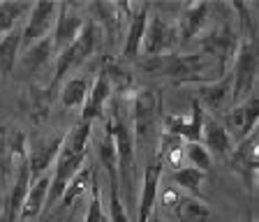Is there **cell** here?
Returning a JSON list of instances; mask_svg holds the SVG:
<instances>
[{"label": "cell", "instance_id": "ffe728a7", "mask_svg": "<svg viewBox=\"0 0 259 222\" xmlns=\"http://www.w3.org/2000/svg\"><path fill=\"white\" fill-rule=\"evenodd\" d=\"M21 56V28H12L0 37V74H12Z\"/></svg>", "mask_w": 259, "mask_h": 222}, {"label": "cell", "instance_id": "6da1fadb", "mask_svg": "<svg viewBox=\"0 0 259 222\" xmlns=\"http://www.w3.org/2000/svg\"><path fill=\"white\" fill-rule=\"evenodd\" d=\"M162 95L153 88H144L135 95V120H132V139L135 151L146 146H157L162 120Z\"/></svg>", "mask_w": 259, "mask_h": 222}, {"label": "cell", "instance_id": "e0dca14e", "mask_svg": "<svg viewBox=\"0 0 259 222\" xmlns=\"http://www.w3.org/2000/svg\"><path fill=\"white\" fill-rule=\"evenodd\" d=\"M151 7L148 3L144 5H135V14L130 19V26L125 30V39H123V56L125 60H135L141 51V42H144V33H146V23H148V14H151Z\"/></svg>", "mask_w": 259, "mask_h": 222}, {"label": "cell", "instance_id": "603a6c76", "mask_svg": "<svg viewBox=\"0 0 259 222\" xmlns=\"http://www.w3.org/2000/svg\"><path fill=\"white\" fill-rule=\"evenodd\" d=\"M204 171H199V169L194 167H181L176 169V171L171 173V181L176 183L178 190H188L190 195L197 199V197H201V185H204Z\"/></svg>", "mask_w": 259, "mask_h": 222}, {"label": "cell", "instance_id": "f546056e", "mask_svg": "<svg viewBox=\"0 0 259 222\" xmlns=\"http://www.w3.org/2000/svg\"><path fill=\"white\" fill-rule=\"evenodd\" d=\"M102 74L107 76V81L111 83V88H113V93L118 91V93H123V91H127V88H132V76H130V72H125L123 67H118L116 63H107L104 65V70H102Z\"/></svg>", "mask_w": 259, "mask_h": 222}, {"label": "cell", "instance_id": "8992f818", "mask_svg": "<svg viewBox=\"0 0 259 222\" xmlns=\"http://www.w3.org/2000/svg\"><path fill=\"white\" fill-rule=\"evenodd\" d=\"M58 14V3H35L26 17V23L21 28V51L39 42L42 37L51 35Z\"/></svg>", "mask_w": 259, "mask_h": 222}, {"label": "cell", "instance_id": "cb8c5ba5", "mask_svg": "<svg viewBox=\"0 0 259 222\" xmlns=\"http://www.w3.org/2000/svg\"><path fill=\"white\" fill-rule=\"evenodd\" d=\"M30 7L28 3H0V37L16 28V21L26 17Z\"/></svg>", "mask_w": 259, "mask_h": 222}, {"label": "cell", "instance_id": "484cf974", "mask_svg": "<svg viewBox=\"0 0 259 222\" xmlns=\"http://www.w3.org/2000/svg\"><path fill=\"white\" fill-rule=\"evenodd\" d=\"M109 173V222H130L127 213H125L123 199H120V185H118V173L107 171Z\"/></svg>", "mask_w": 259, "mask_h": 222}, {"label": "cell", "instance_id": "d6986e66", "mask_svg": "<svg viewBox=\"0 0 259 222\" xmlns=\"http://www.w3.org/2000/svg\"><path fill=\"white\" fill-rule=\"evenodd\" d=\"M54 60H56L54 37L47 35V37H42L39 42L32 44V47H28L26 51H21L19 65H21V70L26 72V74H35V72H39L42 67L51 65Z\"/></svg>", "mask_w": 259, "mask_h": 222}, {"label": "cell", "instance_id": "4dcf8cb0", "mask_svg": "<svg viewBox=\"0 0 259 222\" xmlns=\"http://www.w3.org/2000/svg\"><path fill=\"white\" fill-rule=\"evenodd\" d=\"M183 195H178V188H169L162 192V206H167V208H174V206L178 204V199H181Z\"/></svg>", "mask_w": 259, "mask_h": 222}, {"label": "cell", "instance_id": "8fae6325", "mask_svg": "<svg viewBox=\"0 0 259 222\" xmlns=\"http://www.w3.org/2000/svg\"><path fill=\"white\" fill-rule=\"evenodd\" d=\"M162 162L160 155H153V160L148 162V167L144 169V179H141V190H139V211H137V222H148L153 215L157 201V188H160L162 179Z\"/></svg>", "mask_w": 259, "mask_h": 222}, {"label": "cell", "instance_id": "1f68e13d", "mask_svg": "<svg viewBox=\"0 0 259 222\" xmlns=\"http://www.w3.org/2000/svg\"><path fill=\"white\" fill-rule=\"evenodd\" d=\"M148 222H160V217H157V215H151V220H148Z\"/></svg>", "mask_w": 259, "mask_h": 222}, {"label": "cell", "instance_id": "52a82bcc", "mask_svg": "<svg viewBox=\"0 0 259 222\" xmlns=\"http://www.w3.org/2000/svg\"><path fill=\"white\" fill-rule=\"evenodd\" d=\"M259 118V100L257 95H250L248 100L238 107H232L225 114V120H222V127L227 130V135L232 137V141H243L248 139L254 132V125H257Z\"/></svg>", "mask_w": 259, "mask_h": 222}, {"label": "cell", "instance_id": "7402d4cb", "mask_svg": "<svg viewBox=\"0 0 259 222\" xmlns=\"http://www.w3.org/2000/svg\"><path fill=\"white\" fill-rule=\"evenodd\" d=\"M176 217L181 222H208L210 220V208L201 199L194 197H181L178 204L174 206Z\"/></svg>", "mask_w": 259, "mask_h": 222}, {"label": "cell", "instance_id": "2e32d148", "mask_svg": "<svg viewBox=\"0 0 259 222\" xmlns=\"http://www.w3.org/2000/svg\"><path fill=\"white\" fill-rule=\"evenodd\" d=\"M113 98V88L111 83L107 81V76L100 72L95 76L93 86L88 88V95H86V102L81 107V120L83 123H93V120L102 118L104 116V104Z\"/></svg>", "mask_w": 259, "mask_h": 222}, {"label": "cell", "instance_id": "4fadbf2b", "mask_svg": "<svg viewBox=\"0 0 259 222\" xmlns=\"http://www.w3.org/2000/svg\"><path fill=\"white\" fill-rule=\"evenodd\" d=\"M83 21L86 19L76 12V7H72L70 3H58V14H56V23H54V30H51L56 51L65 49V47H70L74 42Z\"/></svg>", "mask_w": 259, "mask_h": 222}, {"label": "cell", "instance_id": "4316f807", "mask_svg": "<svg viewBox=\"0 0 259 222\" xmlns=\"http://www.w3.org/2000/svg\"><path fill=\"white\" fill-rule=\"evenodd\" d=\"M88 95V81L86 79H70L60 91V102L65 109H74V107H83Z\"/></svg>", "mask_w": 259, "mask_h": 222}, {"label": "cell", "instance_id": "ba28073f", "mask_svg": "<svg viewBox=\"0 0 259 222\" xmlns=\"http://www.w3.org/2000/svg\"><path fill=\"white\" fill-rule=\"evenodd\" d=\"M65 135H56V137H47V139H32L28 141V153H26V162L30 169V181L39 179L42 173H47L51 169V164L56 162L60 148L65 144Z\"/></svg>", "mask_w": 259, "mask_h": 222}, {"label": "cell", "instance_id": "9c48e42d", "mask_svg": "<svg viewBox=\"0 0 259 222\" xmlns=\"http://www.w3.org/2000/svg\"><path fill=\"white\" fill-rule=\"evenodd\" d=\"M197 104L204 111H208L210 118H215L218 114H227L229 104H232V74L227 72L222 79L208 83H199L197 86Z\"/></svg>", "mask_w": 259, "mask_h": 222}, {"label": "cell", "instance_id": "9a60e30c", "mask_svg": "<svg viewBox=\"0 0 259 222\" xmlns=\"http://www.w3.org/2000/svg\"><path fill=\"white\" fill-rule=\"evenodd\" d=\"M49 185H51V173H42L39 179L30 181L28 195L21 204V211L16 215V222H37L39 215L44 213L47 206V195H49Z\"/></svg>", "mask_w": 259, "mask_h": 222}, {"label": "cell", "instance_id": "5bb4252c", "mask_svg": "<svg viewBox=\"0 0 259 222\" xmlns=\"http://www.w3.org/2000/svg\"><path fill=\"white\" fill-rule=\"evenodd\" d=\"M208 12H210L208 3H188V5L181 7L176 21L178 44H188L190 39L197 37L204 30L206 21H208Z\"/></svg>", "mask_w": 259, "mask_h": 222}, {"label": "cell", "instance_id": "83f0119b", "mask_svg": "<svg viewBox=\"0 0 259 222\" xmlns=\"http://www.w3.org/2000/svg\"><path fill=\"white\" fill-rule=\"evenodd\" d=\"M88 183H91V167H88V164H83V167L79 169V173H76L74 179L67 183L63 197H60V206H72V201H74L76 197H79L81 192L88 188Z\"/></svg>", "mask_w": 259, "mask_h": 222}, {"label": "cell", "instance_id": "d4e9b609", "mask_svg": "<svg viewBox=\"0 0 259 222\" xmlns=\"http://www.w3.org/2000/svg\"><path fill=\"white\" fill-rule=\"evenodd\" d=\"M91 204H88V213L83 222H109L107 213H104L102 206V185H100V179H97V169H91Z\"/></svg>", "mask_w": 259, "mask_h": 222}, {"label": "cell", "instance_id": "30bf717a", "mask_svg": "<svg viewBox=\"0 0 259 222\" xmlns=\"http://www.w3.org/2000/svg\"><path fill=\"white\" fill-rule=\"evenodd\" d=\"M229 167L234 173H238L245 183V188L252 192L254 188V176H257V132L236 144V148H232L229 153Z\"/></svg>", "mask_w": 259, "mask_h": 222}, {"label": "cell", "instance_id": "7a4b0ae2", "mask_svg": "<svg viewBox=\"0 0 259 222\" xmlns=\"http://www.w3.org/2000/svg\"><path fill=\"white\" fill-rule=\"evenodd\" d=\"M232 65L234 72H229L232 74V107H238L250 95H254V86H257V42L254 37L241 35Z\"/></svg>", "mask_w": 259, "mask_h": 222}, {"label": "cell", "instance_id": "7c38bea8", "mask_svg": "<svg viewBox=\"0 0 259 222\" xmlns=\"http://www.w3.org/2000/svg\"><path fill=\"white\" fill-rule=\"evenodd\" d=\"M162 125H164V132L171 137H178L181 141H201V125H204V109L197 104V100H192V111H190V118L183 116H174V114H162Z\"/></svg>", "mask_w": 259, "mask_h": 222}, {"label": "cell", "instance_id": "5b68a950", "mask_svg": "<svg viewBox=\"0 0 259 222\" xmlns=\"http://www.w3.org/2000/svg\"><path fill=\"white\" fill-rule=\"evenodd\" d=\"M178 44V30L176 21H169L167 17H162L157 12L148 14V23H146L144 42H141V51L148 58H160V56L171 54V49Z\"/></svg>", "mask_w": 259, "mask_h": 222}, {"label": "cell", "instance_id": "3957f363", "mask_svg": "<svg viewBox=\"0 0 259 222\" xmlns=\"http://www.w3.org/2000/svg\"><path fill=\"white\" fill-rule=\"evenodd\" d=\"M238 39H241V35L229 23H220V26L210 28L208 33L201 35V39H199L201 56L213 58L215 72L220 76H225L229 72V65L234 63V56H236V49H238Z\"/></svg>", "mask_w": 259, "mask_h": 222}, {"label": "cell", "instance_id": "f1b7e54d", "mask_svg": "<svg viewBox=\"0 0 259 222\" xmlns=\"http://www.w3.org/2000/svg\"><path fill=\"white\" fill-rule=\"evenodd\" d=\"M185 157H188L190 167L199 169V171H208L210 164H213V157L208 155V151L204 148V144L201 141H194V144H185Z\"/></svg>", "mask_w": 259, "mask_h": 222}, {"label": "cell", "instance_id": "277c9868", "mask_svg": "<svg viewBox=\"0 0 259 222\" xmlns=\"http://www.w3.org/2000/svg\"><path fill=\"white\" fill-rule=\"evenodd\" d=\"M111 132H113V144H116V157H118V185L127 190V185L135 183V139H132V127L123 120L118 107L111 116Z\"/></svg>", "mask_w": 259, "mask_h": 222}, {"label": "cell", "instance_id": "ac0fdd59", "mask_svg": "<svg viewBox=\"0 0 259 222\" xmlns=\"http://www.w3.org/2000/svg\"><path fill=\"white\" fill-rule=\"evenodd\" d=\"M201 137H204V148L208 151V155L213 157H222L227 160L229 153L234 148L232 137L227 135V130L222 127V123L218 118H210V116H204V125H201Z\"/></svg>", "mask_w": 259, "mask_h": 222}, {"label": "cell", "instance_id": "44dd1931", "mask_svg": "<svg viewBox=\"0 0 259 222\" xmlns=\"http://www.w3.org/2000/svg\"><path fill=\"white\" fill-rule=\"evenodd\" d=\"M28 188H30V169H28V162L23 160V162L16 167V181H14V185H12L10 204H7V222H16V215H19L21 204L28 195Z\"/></svg>", "mask_w": 259, "mask_h": 222}]
</instances>
